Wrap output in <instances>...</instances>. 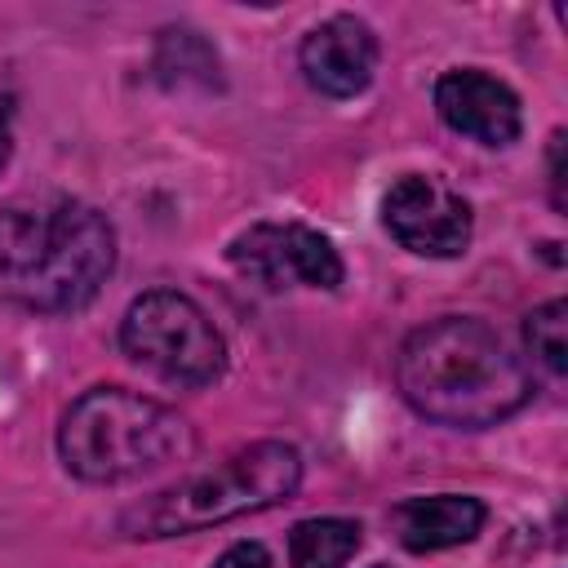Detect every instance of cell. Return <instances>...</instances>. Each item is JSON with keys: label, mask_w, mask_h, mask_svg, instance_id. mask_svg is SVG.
I'll return each instance as SVG.
<instances>
[{"label": "cell", "mask_w": 568, "mask_h": 568, "mask_svg": "<svg viewBox=\"0 0 568 568\" xmlns=\"http://www.w3.org/2000/svg\"><path fill=\"white\" fill-rule=\"evenodd\" d=\"M155 75L164 84H200V89H213L222 75V62L213 53V44L191 31V27H164L160 40H155Z\"/></svg>", "instance_id": "cell-12"}, {"label": "cell", "mask_w": 568, "mask_h": 568, "mask_svg": "<svg viewBox=\"0 0 568 568\" xmlns=\"http://www.w3.org/2000/svg\"><path fill=\"white\" fill-rule=\"evenodd\" d=\"M9 151H13V133H9V106H0V169H4Z\"/></svg>", "instance_id": "cell-16"}, {"label": "cell", "mask_w": 568, "mask_h": 568, "mask_svg": "<svg viewBox=\"0 0 568 568\" xmlns=\"http://www.w3.org/2000/svg\"><path fill=\"white\" fill-rule=\"evenodd\" d=\"M524 342H528V355L546 373H555V377L568 373V306H564V297L537 306L524 320Z\"/></svg>", "instance_id": "cell-13"}, {"label": "cell", "mask_w": 568, "mask_h": 568, "mask_svg": "<svg viewBox=\"0 0 568 568\" xmlns=\"http://www.w3.org/2000/svg\"><path fill=\"white\" fill-rule=\"evenodd\" d=\"M488 510L479 497L466 493H430V497H404L390 510V528L395 541L413 555H430V550H448V546H466L479 537Z\"/></svg>", "instance_id": "cell-10"}, {"label": "cell", "mask_w": 568, "mask_h": 568, "mask_svg": "<svg viewBox=\"0 0 568 568\" xmlns=\"http://www.w3.org/2000/svg\"><path fill=\"white\" fill-rule=\"evenodd\" d=\"M213 568H275V564H271V550L262 541H235L217 555Z\"/></svg>", "instance_id": "cell-14"}, {"label": "cell", "mask_w": 568, "mask_h": 568, "mask_svg": "<svg viewBox=\"0 0 568 568\" xmlns=\"http://www.w3.org/2000/svg\"><path fill=\"white\" fill-rule=\"evenodd\" d=\"M395 386L413 413L457 430H484L532 399L528 364L475 315H439L395 351Z\"/></svg>", "instance_id": "cell-1"}, {"label": "cell", "mask_w": 568, "mask_h": 568, "mask_svg": "<svg viewBox=\"0 0 568 568\" xmlns=\"http://www.w3.org/2000/svg\"><path fill=\"white\" fill-rule=\"evenodd\" d=\"M120 346L169 386H209L226 368V342L200 302L173 288L142 293L120 320Z\"/></svg>", "instance_id": "cell-5"}, {"label": "cell", "mask_w": 568, "mask_h": 568, "mask_svg": "<svg viewBox=\"0 0 568 568\" xmlns=\"http://www.w3.org/2000/svg\"><path fill=\"white\" fill-rule=\"evenodd\" d=\"M382 226L417 257H457L470 244L475 217L462 191L430 173H404L382 195Z\"/></svg>", "instance_id": "cell-7"}, {"label": "cell", "mask_w": 568, "mask_h": 568, "mask_svg": "<svg viewBox=\"0 0 568 568\" xmlns=\"http://www.w3.org/2000/svg\"><path fill=\"white\" fill-rule=\"evenodd\" d=\"M115 271V231L102 209L71 195L0 204V297L67 315L98 297Z\"/></svg>", "instance_id": "cell-2"}, {"label": "cell", "mask_w": 568, "mask_h": 568, "mask_svg": "<svg viewBox=\"0 0 568 568\" xmlns=\"http://www.w3.org/2000/svg\"><path fill=\"white\" fill-rule=\"evenodd\" d=\"M297 484H302V453L284 439H257L248 448H235L217 466L133 501L120 515V532L133 541H155V537L217 528L240 515H257L288 501Z\"/></svg>", "instance_id": "cell-4"}, {"label": "cell", "mask_w": 568, "mask_h": 568, "mask_svg": "<svg viewBox=\"0 0 568 568\" xmlns=\"http://www.w3.org/2000/svg\"><path fill=\"white\" fill-rule=\"evenodd\" d=\"M195 453L191 422L138 390L93 386L58 422V457L84 484H129Z\"/></svg>", "instance_id": "cell-3"}, {"label": "cell", "mask_w": 568, "mask_h": 568, "mask_svg": "<svg viewBox=\"0 0 568 568\" xmlns=\"http://www.w3.org/2000/svg\"><path fill=\"white\" fill-rule=\"evenodd\" d=\"M359 524L355 519H337V515H320V519H302L288 532V564L293 568H346L351 555L359 550Z\"/></svg>", "instance_id": "cell-11"}, {"label": "cell", "mask_w": 568, "mask_h": 568, "mask_svg": "<svg viewBox=\"0 0 568 568\" xmlns=\"http://www.w3.org/2000/svg\"><path fill=\"white\" fill-rule=\"evenodd\" d=\"M546 169H550V204L564 213V209H568V191H564V129H555V133H550Z\"/></svg>", "instance_id": "cell-15"}, {"label": "cell", "mask_w": 568, "mask_h": 568, "mask_svg": "<svg viewBox=\"0 0 568 568\" xmlns=\"http://www.w3.org/2000/svg\"><path fill=\"white\" fill-rule=\"evenodd\" d=\"M231 266L271 293L280 288H337L346 266L328 235L302 222H257L226 248Z\"/></svg>", "instance_id": "cell-6"}, {"label": "cell", "mask_w": 568, "mask_h": 568, "mask_svg": "<svg viewBox=\"0 0 568 568\" xmlns=\"http://www.w3.org/2000/svg\"><path fill=\"white\" fill-rule=\"evenodd\" d=\"M373 568H390V564H373Z\"/></svg>", "instance_id": "cell-17"}, {"label": "cell", "mask_w": 568, "mask_h": 568, "mask_svg": "<svg viewBox=\"0 0 568 568\" xmlns=\"http://www.w3.org/2000/svg\"><path fill=\"white\" fill-rule=\"evenodd\" d=\"M297 67L315 93L355 98L368 89V80L377 71V36L355 13L324 18L320 27L306 31V40L297 49Z\"/></svg>", "instance_id": "cell-9"}, {"label": "cell", "mask_w": 568, "mask_h": 568, "mask_svg": "<svg viewBox=\"0 0 568 568\" xmlns=\"http://www.w3.org/2000/svg\"><path fill=\"white\" fill-rule=\"evenodd\" d=\"M435 111L453 133L475 138L484 146H510L524 129V111H519L515 89L506 80L479 71V67L444 71L435 84Z\"/></svg>", "instance_id": "cell-8"}]
</instances>
